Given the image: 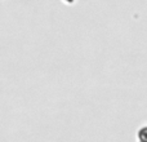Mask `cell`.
Returning <instances> with one entry per match:
<instances>
[{
  "label": "cell",
  "mask_w": 147,
  "mask_h": 142,
  "mask_svg": "<svg viewBox=\"0 0 147 142\" xmlns=\"http://www.w3.org/2000/svg\"><path fill=\"white\" fill-rule=\"evenodd\" d=\"M138 140H140V142H147V127L142 128L138 132Z\"/></svg>",
  "instance_id": "1"
}]
</instances>
